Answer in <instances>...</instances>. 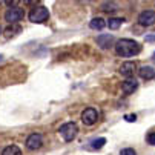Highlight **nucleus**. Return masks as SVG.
Returning a JSON list of instances; mask_svg holds the SVG:
<instances>
[{
    "mask_svg": "<svg viewBox=\"0 0 155 155\" xmlns=\"http://www.w3.org/2000/svg\"><path fill=\"white\" fill-rule=\"evenodd\" d=\"M123 18H109L107 20V26H109V29H118L120 26H121V23H123Z\"/></svg>",
    "mask_w": 155,
    "mask_h": 155,
    "instance_id": "14",
    "label": "nucleus"
},
{
    "mask_svg": "<svg viewBox=\"0 0 155 155\" xmlns=\"http://www.w3.org/2000/svg\"><path fill=\"white\" fill-rule=\"evenodd\" d=\"M124 120L129 121V123H134V121L137 120V115H135V114H126V115H124Z\"/></svg>",
    "mask_w": 155,
    "mask_h": 155,
    "instance_id": "19",
    "label": "nucleus"
},
{
    "mask_svg": "<svg viewBox=\"0 0 155 155\" xmlns=\"http://www.w3.org/2000/svg\"><path fill=\"white\" fill-rule=\"evenodd\" d=\"M138 23L141 26H152L155 23V11L152 9H146L138 15Z\"/></svg>",
    "mask_w": 155,
    "mask_h": 155,
    "instance_id": "6",
    "label": "nucleus"
},
{
    "mask_svg": "<svg viewBox=\"0 0 155 155\" xmlns=\"http://www.w3.org/2000/svg\"><path fill=\"white\" fill-rule=\"evenodd\" d=\"M103 11H110V12H114V11H117V3H114V2H106V3H103Z\"/></svg>",
    "mask_w": 155,
    "mask_h": 155,
    "instance_id": "16",
    "label": "nucleus"
},
{
    "mask_svg": "<svg viewBox=\"0 0 155 155\" xmlns=\"http://www.w3.org/2000/svg\"><path fill=\"white\" fill-rule=\"evenodd\" d=\"M89 26H91V29H97V31H101V29H103V28L106 26V21H104L103 18H100V17H95V18H92V20H91Z\"/></svg>",
    "mask_w": 155,
    "mask_h": 155,
    "instance_id": "12",
    "label": "nucleus"
},
{
    "mask_svg": "<svg viewBox=\"0 0 155 155\" xmlns=\"http://www.w3.org/2000/svg\"><path fill=\"white\" fill-rule=\"evenodd\" d=\"M60 135L63 137L64 141H72L75 137H77V132H78V127L74 121H69V123H64L63 126H60Z\"/></svg>",
    "mask_w": 155,
    "mask_h": 155,
    "instance_id": "2",
    "label": "nucleus"
},
{
    "mask_svg": "<svg viewBox=\"0 0 155 155\" xmlns=\"http://www.w3.org/2000/svg\"><path fill=\"white\" fill-rule=\"evenodd\" d=\"M23 15H25V11L21 9V8H18V6H9L6 9V12H5V20L8 21V23L14 25V23H17V21H20L21 18H23Z\"/></svg>",
    "mask_w": 155,
    "mask_h": 155,
    "instance_id": "3",
    "label": "nucleus"
},
{
    "mask_svg": "<svg viewBox=\"0 0 155 155\" xmlns=\"http://www.w3.org/2000/svg\"><path fill=\"white\" fill-rule=\"evenodd\" d=\"M146 140H147V143H149L150 146H155V132H149L147 137H146Z\"/></svg>",
    "mask_w": 155,
    "mask_h": 155,
    "instance_id": "17",
    "label": "nucleus"
},
{
    "mask_svg": "<svg viewBox=\"0 0 155 155\" xmlns=\"http://www.w3.org/2000/svg\"><path fill=\"white\" fill-rule=\"evenodd\" d=\"M43 144V137L40 134H31L26 140V147L29 150H35V149H40Z\"/></svg>",
    "mask_w": 155,
    "mask_h": 155,
    "instance_id": "8",
    "label": "nucleus"
},
{
    "mask_svg": "<svg viewBox=\"0 0 155 155\" xmlns=\"http://www.w3.org/2000/svg\"><path fill=\"white\" fill-rule=\"evenodd\" d=\"M140 51H141V46L135 40L121 38L115 43V52L120 57H134V55H138Z\"/></svg>",
    "mask_w": 155,
    "mask_h": 155,
    "instance_id": "1",
    "label": "nucleus"
},
{
    "mask_svg": "<svg viewBox=\"0 0 155 155\" xmlns=\"http://www.w3.org/2000/svg\"><path fill=\"white\" fill-rule=\"evenodd\" d=\"M152 61H153V63H155V52H153V54H152Z\"/></svg>",
    "mask_w": 155,
    "mask_h": 155,
    "instance_id": "21",
    "label": "nucleus"
},
{
    "mask_svg": "<svg viewBox=\"0 0 155 155\" xmlns=\"http://www.w3.org/2000/svg\"><path fill=\"white\" fill-rule=\"evenodd\" d=\"M0 32H2V26H0Z\"/></svg>",
    "mask_w": 155,
    "mask_h": 155,
    "instance_id": "23",
    "label": "nucleus"
},
{
    "mask_svg": "<svg viewBox=\"0 0 155 155\" xmlns=\"http://www.w3.org/2000/svg\"><path fill=\"white\" fill-rule=\"evenodd\" d=\"M138 75L143 78V80H153L155 78V71L150 66H143V68L138 69Z\"/></svg>",
    "mask_w": 155,
    "mask_h": 155,
    "instance_id": "11",
    "label": "nucleus"
},
{
    "mask_svg": "<svg viewBox=\"0 0 155 155\" xmlns=\"http://www.w3.org/2000/svg\"><path fill=\"white\" fill-rule=\"evenodd\" d=\"M2 155H21V150H20L18 146L11 144V146H6V147L2 150Z\"/></svg>",
    "mask_w": 155,
    "mask_h": 155,
    "instance_id": "13",
    "label": "nucleus"
},
{
    "mask_svg": "<svg viewBox=\"0 0 155 155\" xmlns=\"http://www.w3.org/2000/svg\"><path fill=\"white\" fill-rule=\"evenodd\" d=\"M104 144H106V138H103V137H101V138H97V140H92V141H91V147H92V149H95V150L101 149Z\"/></svg>",
    "mask_w": 155,
    "mask_h": 155,
    "instance_id": "15",
    "label": "nucleus"
},
{
    "mask_svg": "<svg viewBox=\"0 0 155 155\" xmlns=\"http://www.w3.org/2000/svg\"><path fill=\"white\" fill-rule=\"evenodd\" d=\"M48 17H49V11L45 6L32 8L31 12H29V20L32 21V23H41V21L48 20Z\"/></svg>",
    "mask_w": 155,
    "mask_h": 155,
    "instance_id": "4",
    "label": "nucleus"
},
{
    "mask_svg": "<svg viewBox=\"0 0 155 155\" xmlns=\"http://www.w3.org/2000/svg\"><path fill=\"white\" fill-rule=\"evenodd\" d=\"M120 155H137V152L134 149H130V147H126V149H123L120 152Z\"/></svg>",
    "mask_w": 155,
    "mask_h": 155,
    "instance_id": "18",
    "label": "nucleus"
},
{
    "mask_svg": "<svg viewBox=\"0 0 155 155\" xmlns=\"http://www.w3.org/2000/svg\"><path fill=\"white\" fill-rule=\"evenodd\" d=\"M112 41H114V37L112 35H109V34H101L97 37V43H98V46H101L103 49H107L112 46Z\"/></svg>",
    "mask_w": 155,
    "mask_h": 155,
    "instance_id": "10",
    "label": "nucleus"
},
{
    "mask_svg": "<svg viewBox=\"0 0 155 155\" xmlns=\"http://www.w3.org/2000/svg\"><path fill=\"white\" fill-rule=\"evenodd\" d=\"M155 40V35H147L146 37V41H153Z\"/></svg>",
    "mask_w": 155,
    "mask_h": 155,
    "instance_id": "20",
    "label": "nucleus"
},
{
    "mask_svg": "<svg viewBox=\"0 0 155 155\" xmlns=\"http://www.w3.org/2000/svg\"><path fill=\"white\" fill-rule=\"evenodd\" d=\"M137 87H138V83H137V80L135 78H126L123 83H121V89H123V92L124 94H134L135 91H137Z\"/></svg>",
    "mask_w": 155,
    "mask_h": 155,
    "instance_id": "9",
    "label": "nucleus"
},
{
    "mask_svg": "<svg viewBox=\"0 0 155 155\" xmlns=\"http://www.w3.org/2000/svg\"><path fill=\"white\" fill-rule=\"evenodd\" d=\"M135 71H137L135 61H124L120 66V74L123 77H126V78H132V77H134V74H135Z\"/></svg>",
    "mask_w": 155,
    "mask_h": 155,
    "instance_id": "7",
    "label": "nucleus"
},
{
    "mask_svg": "<svg viewBox=\"0 0 155 155\" xmlns=\"http://www.w3.org/2000/svg\"><path fill=\"white\" fill-rule=\"evenodd\" d=\"M2 58H3V55H0V61H2Z\"/></svg>",
    "mask_w": 155,
    "mask_h": 155,
    "instance_id": "22",
    "label": "nucleus"
},
{
    "mask_svg": "<svg viewBox=\"0 0 155 155\" xmlns=\"http://www.w3.org/2000/svg\"><path fill=\"white\" fill-rule=\"evenodd\" d=\"M98 120V112H97V109L95 107H86L83 110V114H81V121L83 124L86 126H92L95 124Z\"/></svg>",
    "mask_w": 155,
    "mask_h": 155,
    "instance_id": "5",
    "label": "nucleus"
}]
</instances>
